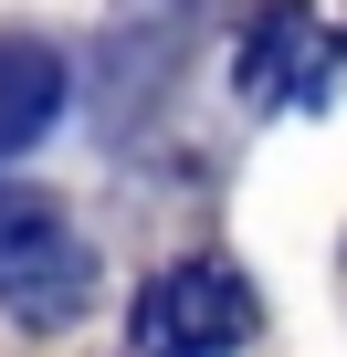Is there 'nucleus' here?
<instances>
[{
	"mask_svg": "<svg viewBox=\"0 0 347 357\" xmlns=\"http://www.w3.org/2000/svg\"><path fill=\"white\" fill-rule=\"evenodd\" d=\"M126 326H137V357H232V347H253L263 294L221 252H190V263H158L137 284V315Z\"/></svg>",
	"mask_w": 347,
	"mask_h": 357,
	"instance_id": "1",
	"label": "nucleus"
},
{
	"mask_svg": "<svg viewBox=\"0 0 347 357\" xmlns=\"http://www.w3.org/2000/svg\"><path fill=\"white\" fill-rule=\"evenodd\" d=\"M347 74V32L326 11H305V0H263V11L242 22L232 43V95L253 116H284V105H326Z\"/></svg>",
	"mask_w": 347,
	"mask_h": 357,
	"instance_id": "2",
	"label": "nucleus"
},
{
	"mask_svg": "<svg viewBox=\"0 0 347 357\" xmlns=\"http://www.w3.org/2000/svg\"><path fill=\"white\" fill-rule=\"evenodd\" d=\"M84 294H95V263H84V242H64L53 221H32L11 252H0V315H11V326H64Z\"/></svg>",
	"mask_w": 347,
	"mask_h": 357,
	"instance_id": "3",
	"label": "nucleus"
},
{
	"mask_svg": "<svg viewBox=\"0 0 347 357\" xmlns=\"http://www.w3.org/2000/svg\"><path fill=\"white\" fill-rule=\"evenodd\" d=\"M64 116V53L32 32H0V158H22Z\"/></svg>",
	"mask_w": 347,
	"mask_h": 357,
	"instance_id": "4",
	"label": "nucleus"
}]
</instances>
